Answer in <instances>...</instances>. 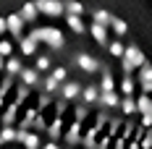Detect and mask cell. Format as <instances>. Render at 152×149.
<instances>
[{"label": "cell", "mask_w": 152, "mask_h": 149, "mask_svg": "<svg viewBox=\"0 0 152 149\" xmlns=\"http://www.w3.org/2000/svg\"><path fill=\"white\" fill-rule=\"evenodd\" d=\"M74 65L81 71V73H89V76H94L97 71H102L100 60L94 58L92 52H76V55H74Z\"/></svg>", "instance_id": "obj_2"}, {"label": "cell", "mask_w": 152, "mask_h": 149, "mask_svg": "<svg viewBox=\"0 0 152 149\" xmlns=\"http://www.w3.org/2000/svg\"><path fill=\"white\" fill-rule=\"evenodd\" d=\"M121 113L126 118H131V115H137L139 107H137V97H123L121 100Z\"/></svg>", "instance_id": "obj_20"}, {"label": "cell", "mask_w": 152, "mask_h": 149, "mask_svg": "<svg viewBox=\"0 0 152 149\" xmlns=\"http://www.w3.org/2000/svg\"><path fill=\"white\" fill-rule=\"evenodd\" d=\"M137 131V126H134V120H123V131H121V136L123 139H129V136Z\"/></svg>", "instance_id": "obj_40"}, {"label": "cell", "mask_w": 152, "mask_h": 149, "mask_svg": "<svg viewBox=\"0 0 152 149\" xmlns=\"http://www.w3.org/2000/svg\"><path fill=\"white\" fill-rule=\"evenodd\" d=\"M47 128H50V126H47V120H45V115H42V113H39V115H37V120H34V131H37V134H39V131H47Z\"/></svg>", "instance_id": "obj_41"}, {"label": "cell", "mask_w": 152, "mask_h": 149, "mask_svg": "<svg viewBox=\"0 0 152 149\" xmlns=\"http://www.w3.org/2000/svg\"><path fill=\"white\" fill-rule=\"evenodd\" d=\"M107 52H110L113 58H121L123 60V55H126V45H123L121 39H110V42H107Z\"/></svg>", "instance_id": "obj_29"}, {"label": "cell", "mask_w": 152, "mask_h": 149, "mask_svg": "<svg viewBox=\"0 0 152 149\" xmlns=\"http://www.w3.org/2000/svg\"><path fill=\"white\" fill-rule=\"evenodd\" d=\"M37 115H39V110H37V107H26V113L18 118V126H16V128H18V131H31V128H34Z\"/></svg>", "instance_id": "obj_8"}, {"label": "cell", "mask_w": 152, "mask_h": 149, "mask_svg": "<svg viewBox=\"0 0 152 149\" xmlns=\"http://www.w3.org/2000/svg\"><path fill=\"white\" fill-rule=\"evenodd\" d=\"M61 89V84H55L53 78H50V73H47V78H42V92H47V94H53V92Z\"/></svg>", "instance_id": "obj_37"}, {"label": "cell", "mask_w": 152, "mask_h": 149, "mask_svg": "<svg viewBox=\"0 0 152 149\" xmlns=\"http://www.w3.org/2000/svg\"><path fill=\"white\" fill-rule=\"evenodd\" d=\"M89 34H92V39H94L97 45L107 47V29H105V26H100V24H94V21H92V26H89Z\"/></svg>", "instance_id": "obj_18"}, {"label": "cell", "mask_w": 152, "mask_h": 149, "mask_svg": "<svg viewBox=\"0 0 152 149\" xmlns=\"http://www.w3.org/2000/svg\"><path fill=\"white\" fill-rule=\"evenodd\" d=\"M147 63V58H144V52L139 50L137 45H129L126 47V55H123V60H121V68H123V76H134Z\"/></svg>", "instance_id": "obj_1"}, {"label": "cell", "mask_w": 152, "mask_h": 149, "mask_svg": "<svg viewBox=\"0 0 152 149\" xmlns=\"http://www.w3.org/2000/svg\"><path fill=\"white\" fill-rule=\"evenodd\" d=\"M144 134H147V128H142V126H139L137 131H134V141H142V139H144Z\"/></svg>", "instance_id": "obj_45"}, {"label": "cell", "mask_w": 152, "mask_h": 149, "mask_svg": "<svg viewBox=\"0 0 152 149\" xmlns=\"http://www.w3.org/2000/svg\"><path fill=\"white\" fill-rule=\"evenodd\" d=\"M50 105H53V94L42 92V94H39V102H37V110L42 113V110H45V107H50Z\"/></svg>", "instance_id": "obj_38"}, {"label": "cell", "mask_w": 152, "mask_h": 149, "mask_svg": "<svg viewBox=\"0 0 152 149\" xmlns=\"http://www.w3.org/2000/svg\"><path fill=\"white\" fill-rule=\"evenodd\" d=\"M26 37H29V39H34V42L39 45V42H42V26H34V29H31Z\"/></svg>", "instance_id": "obj_43"}, {"label": "cell", "mask_w": 152, "mask_h": 149, "mask_svg": "<svg viewBox=\"0 0 152 149\" xmlns=\"http://www.w3.org/2000/svg\"><path fill=\"white\" fill-rule=\"evenodd\" d=\"M123 120H126V118H110V123H107V128H105V134L110 136V139H118V136H121Z\"/></svg>", "instance_id": "obj_24"}, {"label": "cell", "mask_w": 152, "mask_h": 149, "mask_svg": "<svg viewBox=\"0 0 152 149\" xmlns=\"http://www.w3.org/2000/svg\"><path fill=\"white\" fill-rule=\"evenodd\" d=\"M113 149H129V144H126V139H123V136H118V139L113 141Z\"/></svg>", "instance_id": "obj_44"}, {"label": "cell", "mask_w": 152, "mask_h": 149, "mask_svg": "<svg viewBox=\"0 0 152 149\" xmlns=\"http://www.w3.org/2000/svg\"><path fill=\"white\" fill-rule=\"evenodd\" d=\"M81 139H84V134H81V123L74 120L71 128L66 131V141H68V147H74V144H81Z\"/></svg>", "instance_id": "obj_14"}, {"label": "cell", "mask_w": 152, "mask_h": 149, "mask_svg": "<svg viewBox=\"0 0 152 149\" xmlns=\"http://www.w3.org/2000/svg\"><path fill=\"white\" fill-rule=\"evenodd\" d=\"M3 144H5V141H3V136H0V147H3Z\"/></svg>", "instance_id": "obj_52"}, {"label": "cell", "mask_w": 152, "mask_h": 149, "mask_svg": "<svg viewBox=\"0 0 152 149\" xmlns=\"http://www.w3.org/2000/svg\"><path fill=\"white\" fill-rule=\"evenodd\" d=\"M137 81L142 84V86L152 81V63H150V60H147V63H144V65H142V68L137 71Z\"/></svg>", "instance_id": "obj_30"}, {"label": "cell", "mask_w": 152, "mask_h": 149, "mask_svg": "<svg viewBox=\"0 0 152 149\" xmlns=\"http://www.w3.org/2000/svg\"><path fill=\"white\" fill-rule=\"evenodd\" d=\"M113 141H115V139H110L107 134H102V136H100V144H97V149H113Z\"/></svg>", "instance_id": "obj_42"}, {"label": "cell", "mask_w": 152, "mask_h": 149, "mask_svg": "<svg viewBox=\"0 0 152 149\" xmlns=\"http://www.w3.org/2000/svg\"><path fill=\"white\" fill-rule=\"evenodd\" d=\"M50 78H53V81H55V84H66V81H68V68H66V65H58V68H53V71H50Z\"/></svg>", "instance_id": "obj_31"}, {"label": "cell", "mask_w": 152, "mask_h": 149, "mask_svg": "<svg viewBox=\"0 0 152 149\" xmlns=\"http://www.w3.org/2000/svg\"><path fill=\"white\" fill-rule=\"evenodd\" d=\"M37 8H39V16H50V18H66V5L63 0H34Z\"/></svg>", "instance_id": "obj_3"}, {"label": "cell", "mask_w": 152, "mask_h": 149, "mask_svg": "<svg viewBox=\"0 0 152 149\" xmlns=\"http://www.w3.org/2000/svg\"><path fill=\"white\" fill-rule=\"evenodd\" d=\"M8 105H5V97H0V115H3V110H5Z\"/></svg>", "instance_id": "obj_50"}, {"label": "cell", "mask_w": 152, "mask_h": 149, "mask_svg": "<svg viewBox=\"0 0 152 149\" xmlns=\"http://www.w3.org/2000/svg\"><path fill=\"white\" fill-rule=\"evenodd\" d=\"M0 126H18V105H16V102H11L5 110H3Z\"/></svg>", "instance_id": "obj_10"}, {"label": "cell", "mask_w": 152, "mask_h": 149, "mask_svg": "<svg viewBox=\"0 0 152 149\" xmlns=\"http://www.w3.org/2000/svg\"><path fill=\"white\" fill-rule=\"evenodd\" d=\"M42 42H45L50 50H63V47H66V37H63V31L55 29V26H42Z\"/></svg>", "instance_id": "obj_4"}, {"label": "cell", "mask_w": 152, "mask_h": 149, "mask_svg": "<svg viewBox=\"0 0 152 149\" xmlns=\"http://www.w3.org/2000/svg\"><path fill=\"white\" fill-rule=\"evenodd\" d=\"M100 92H113L115 89V78H113V73H110V68H102V78H100Z\"/></svg>", "instance_id": "obj_22"}, {"label": "cell", "mask_w": 152, "mask_h": 149, "mask_svg": "<svg viewBox=\"0 0 152 149\" xmlns=\"http://www.w3.org/2000/svg\"><path fill=\"white\" fill-rule=\"evenodd\" d=\"M63 134V115H55V118L50 120V128H47V136H50V141H58Z\"/></svg>", "instance_id": "obj_19"}, {"label": "cell", "mask_w": 152, "mask_h": 149, "mask_svg": "<svg viewBox=\"0 0 152 149\" xmlns=\"http://www.w3.org/2000/svg\"><path fill=\"white\" fill-rule=\"evenodd\" d=\"M5 18H8V34L13 37L16 42H21L24 39V24L26 21L21 18V13H8Z\"/></svg>", "instance_id": "obj_5"}, {"label": "cell", "mask_w": 152, "mask_h": 149, "mask_svg": "<svg viewBox=\"0 0 152 149\" xmlns=\"http://www.w3.org/2000/svg\"><path fill=\"white\" fill-rule=\"evenodd\" d=\"M18 13H21V18H24L26 24H34V21L39 18V8H37V3L29 0V3H24V8H21Z\"/></svg>", "instance_id": "obj_13"}, {"label": "cell", "mask_w": 152, "mask_h": 149, "mask_svg": "<svg viewBox=\"0 0 152 149\" xmlns=\"http://www.w3.org/2000/svg\"><path fill=\"white\" fill-rule=\"evenodd\" d=\"M81 92H84V86H81L79 81H74V78H68V81L61 86V97L66 100V102H74V100L81 97Z\"/></svg>", "instance_id": "obj_6"}, {"label": "cell", "mask_w": 152, "mask_h": 149, "mask_svg": "<svg viewBox=\"0 0 152 149\" xmlns=\"http://www.w3.org/2000/svg\"><path fill=\"white\" fill-rule=\"evenodd\" d=\"M66 24H68V29L74 31V34H84V31H87L81 16H66Z\"/></svg>", "instance_id": "obj_25"}, {"label": "cell", "mask_w": 152, "mask_h": 149, "mask_svg": "<svg viewBox=\"0 0 152 149\" xmlns=\"http://www.w3.org/2000/svg\"><path fill=\"white\" fill-rule=\"evenodd\" d=\"M0 55L8 60L13 58V42H8V39H0Z\"/></svg>", "instance_id": "obj_35"}, {"label": "cell", "mask_w": 152, "mask_h": 149, "mask_svg": "<svg viewBox=\"0 0 152 149\" xmlns=\"http://www.w3.org/2000/svg\"><path fill=\"white\" fill-rule=\"evenodd\" d=\"M18 50H21V58H37L39 52H37V42L29 39V37H24L21 42H18Z\"/></svg>", "instance_id": "obj_16"}, {"label": "cell", "mask_w": 152, "mask_h": 149, "mask_svg": "<svg viewBox=\"0 0 152 149\" xmlns=\"http://www.w3.org/2000/svg\"><path fill=\"white\" fill-rule=\"evenodd\" d=\"M63 5H66V16H81L84 13V5L79 0H63Z\"/></svg>", "instance_id": "obj_32"}, {"label": "cell", "mask_w": 152, "mask_h": 149, "mask_svg": "<svg viewBox=\"0 0 152 149\" xmlns=\"http://www.w3.org/2000/svg\"><path fill=\"white\" fill-rule=\"evenodd\" d=\"M11 86H13V76L3 73V81H0V97H5V94L11 92Z\"/></svg>", "instance_id": "obj_36"}, {"label": "cell", "mask_w": 152, "mask_h": 149, "mask_svg": "<svg viewBox=\"0 0 152 149\" xmlns=\"http://www.w3.org/2000/svg\"><path fill=\"white\" fill-rule=\"evenodd\" d=\"M100 86H94V84H87L84 86V92H81V102L84 105H94V102H100Z\"/></svg>", "instance_id": "obj_15"}, {"label": "cell", "mask_w": 152, "mask_h": 149, "mask_svg": "<svg viewBox=\"0 0 152 149\" xmlns=\"http://www.w3.org/2000/svg\"><path fill=\"white\" fill-rule=\"evenodd\" d=\"M121 100H123V97H118L115 92H102V94H100V105H102V110H113V107L121 110Z\"/></svg>", "instance_id": "obj_11"}, {"label": "cell", "mask_w": 152, "mask_h": 149, "mask_svg": "<svg viewBox=\"0 0 152 149\" xmlns=\"http://www.w3.org/2000/svg\"><path fill=\"white\" fill-rule=\"evenodd\" d=\"M18 144H24L26 149H42V139L37 131H18Z\"/></svg>", "instance_id": "obj_7"}, {"label": "cell", "mask_w": 152, "mask_h": 149, "mask_svg": "<svg viewBox=\"0 0 152 149\" xmlns=\"http://www.w3.org/2000/svg\"><path fill=\"white\" fill-rule=\"evenodd\" d=\"M29 94H31V89L26 86V84H18V86H16V94H13V97H16L13 102L18 105V107H21V105H24L26 100H29Z\"/></svg>", "instance_id": "obj_34"}, {"label": "cell", "mask_w": 152, "mask_h": 149, "mask_svg": "<svg viewBox=\"0 0 152 149\" xmlns=\"http://www.w3.org/2000/svg\"><path fill=\"white\" fill-rule=\"evenodd\" d=\"M84 118H87V107H76V120L81 123Z\"/></svg>", "instance_id": "obj_46"}, {"label": "cell", "mask_w": 152, "mask_h": 149, "mask_svg": "<svg viewBox=\"0 0 152 149\" xmlns=\"http://www.w3.org/2000/svg\"><path fill=\"white\" fill-rule=\"evenodd\" d=\"M24 68H26V65H24V60H21V58H8V60H5V73L13 76V78H18Z\"/></svg>", "instance_id": "obj_17"}, {"label": "cell", "mask_w": 152, "mask_h": 149, "mask_svg": "<svg viewBox=\"0 0 152 149\" xmlns=\"http://www.w3.org/2000/svg\"><path fill=\"white\" fill-rule=\"evenodd\" d=\"M129 149H142V147H139V141H129Z\"/></svg>", "instance_id": "obj_51"}, {"label": "cell", "mask_w": 152, "mask_h": 149, "mask_svg": "<svg viewBox=\"0 0 152 149\" xmlns=\"http://www.w3.org/2000/svg\"><path fill=\"white\" fill-rule=\"evenodd\" d=\"M105 123H110V120H107V110H100V113H97V120H94V128H97V131H102V128H105Z\"/></svg>", "instance_id": "obj_39"}, {"label": "cell", "mask_w": 152, "mask_h": 149, "mask_svg": "<svg viewBox=\"0 0 152 149\" xmlns=\"http://www.w3.org/2000/svg\"><path fill=\"white\" fill-rule=\"evenodd\" d=\"M5 31H8V18H5V16H0V37H3Z\"/></svg>", "instance_id": "obj_47"}, {"label": "cell", "mask_w": 152, "mask_h": 149, "mask_svg": "<svg viewBox=\"0 0 152 149\" xmlns=\"http://www.w3.org/2000/svg\"><path fill=\"white\" fill-rule=\"evenodd\" d=\"M42 149H61V147H58V141H47Z\"/></svg>", "instance_id": "obj_48"}, {"label": "cell", "mask_w": 152, "mask_h": 149, "mask_svg": "<svg viewBox=\"0 0 152 149\" xmlns=\"http://www.w3.org/2000/svg\"><path fill=\"white\" fill-rule=\"evenodd\" d=\"M34 68H37L39 73L50 71V68H53V58H50V55H37V58H34Z\"/></svg>", "instance_id": "obj_33"}, {"label": "cell", "mask_w": 152, "mask_h": 149, "mask_svg": "<svg viewBox=\"0 0 152 149\" xmlns=\"http://www.w3.org/2000/svg\"><path fill=\"white\" fill-rule=\"evenodd\" d=\"M110 29H113V37H115V39H121V37H126V31H129V24L123 21L121 16H115V18H113V26H110Z\"/></svg>", "instance_id": "obj_27"}, {"label": "cell", "mask_w": 152, "mask_h": 149, "mask_svg": "<svg viewBox=\"0 0 152 149\" xmlns=\"http://www.w3.org/2000/svg\"><path fill=\"white\" fill-rule=\"evenodd\" d=\"M137 78L134 76H123L121 78V92H123V97H134V89H137Z\"/></svg>", "instance_id": "obj_26"}, {"label": "cell", "mask_w": 152, "mask_h": 149, "mask_svg": "<svg viewBox=\"0 0 152 149\" xmlns=\"http://www.w3.org/2000/svg\"><path fill=\"white\" fill-rule=\"evenodd\" d=\"M0 136L5 144H13V141H18V128L16 126H0Z\"/></svg>", "instance_id": "obj_28"}, {"label": "cell", "mask_w": 152, "mask_h": 149, "mask_svg": "<svg viewBox=\"0 0 152 149\" xmlns=\"http://www.w3.org/2000/svg\"><path fill=\"white\" fill-rule=\"evenodd\" d=\"M142 92H144V94H152V81H150V84H144V86H142Z\"/></svg>", "instance_id": "obj_49"}, {"label": "cell", "mask_w": 152, "mask_h": 149, "mask_svg": "<svg viewBox=\"0 0 152 149\" xmlns=\"http://www.w3.org/2000/svg\"><path fill=\"white\" fill-rule=\"evenodd\" d=\"M97 134H100V131H97V128L92 126L89 131L84 134V139H81V147H84V149H97V144H100V139H97Z\"/></svg>", "instance_id": "obj_23"}, {"label": "cell", "mask_w": 152, "mask_h": 149, "mask_svg": "<svg viewBox=\"0 0 152 149\" xmlns=\"http://www.w3.org/2000/svg\"><path fill=\"white\" fill-rule=\"evenodd\" d=\"M92 18H94V24H100V26L110 29V26H113V18H115V16L110 13V11H105V8H97V11H92Z\"/></svg>", "instance_id": "obj_12"}, {"label": "cell", "mask_w": 152, "mask_h": 149, "mask_svg": "<svg viewBox=\"0 0 152 149\" xmlns=\"http://www.w3.org/2000/svg\"><path fill=\"white\" fill-rule=\"evenodd\" d=\"M137 107H139V115H152V97L142 92L137 97Z\"/></svg>", "instance_id": "obj_21"}, {"label": "cell", "mask_w": 152, "mask_h": 149, "mask_svg": "<svg viewBox=\"0 0 152 149\" xmlns=\"http://www.w3.org/2000/svg\"><path fill=\"white\" fill-rule=\"evenodd\" d=\"M18 78H21V84H26L29 89H34V86H42V78H39V71H37V68H24Z\"/></svg>", "instance_id": "obj_9"}]
</instances>
